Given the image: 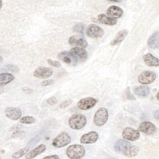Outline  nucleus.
<instances>
[{
    "instance_id": "f257e3e1",
    "label": "nucleus",
    "mask_w": 159,
    "mask_h": 159,
    "mask_svg": "<svg viewBox=\"0 0 159 159\" xmlns=\"http://www.w3.org/2000/svg\"><path fill=\"white\" fill-rule=\"evenodd\" d=\"M115 150L127 157H133L139 152V148L125 140H119L114 145Z\"/></svg>"
},
{
    "instance_id": "f03ea898",
    "label": "nucleus",
    "mask_w": 159,
    "mask_h": 159,
    "mask_svg": "<svg viewBox=\"0 0 159 159\" xmlns=\"http://www.w3.org/2000/svg\"><path fill=\"white\" fill-rule=\"evenodd\" d=\"M85 152L84 147L80 144L71 145L66 150V154L70 159H81Z\"/></svg>"
},
{
    "instance_id": "7ed1b4c3",
    "label": "nucleus",
    "mask_w": 159,
    "mask_h": 159,
    "mask_svg": "<svg viewBox=\"0 0 159 159\" xmlns=\"http://www.w3.org/2000/svg\"><path fill=\"white\" fill-rule=\"evenodd\" d=\"M87 123L86 117L80 114L72 115L68 120L70 127L73 130H80L83 128Z\"/></svg>"
},
{
    "instance_id": "20e7f679",
    "label": "nucleus",
    "mask_w": 159,
    "mask_h": 159,
    "mask_svg": "<svg viewBox=\"0 0 159 159\" xmlns=\"http://www.w3.org/2000/svg\"><path fill=\"white\" fill-rule=\"evenodd\" d=\"M71 140V137L67 132H61L53 139L52 144L56 148H62L69 144Z\"/></svg>"
},
{
    "instance_id": "39448f33",
    "label": "nucleus",
    "mask_w": 159,
    "mask_h": 159,
    "mask_svg": "<svg viewBox=\"0 0 159 159\" xmlns=\"http://www.w3.org/2000/svg\"><path fill=\"white\" fill-rule=\"evenodd\" d=\"M108 117L107 110L104 107H100L96 111L94 115L93 122L98 127L102 126L106 123Z\"/></svg>"
},
{
    "instance_id": "423d86ee",
    "label": "nucleus",
    "mask_w": 159,
    "mask_h": 159,
    "mask_svg": "<svg viewBox=\"0 0 159 159\" xmlns=\"http://www.w3.org/2000/svg\"><path fill=\"white\" fill-rule=\"evenodd\" d=\"M86 35L91 38H100L104 34V30L96 24H90L86 29Z\"/></svg>"
},
{
    "instance_id": "0eeeda50",
    "label": "nucleus",
    "mask_w": 159,
    "mask_h": 159,
    "mask_svg": "<svg viewBox=\"0 0 159 159\" xmlns=\"http://www.w3.org/2000/svg\"><path fill=\"white\" fill-rule=\"evenodd\" d=\"M156 74L152 71H145L141 73L138 77V81L142 84H148L153 83L156 79Z\"/></svg>"
},
{
    "instance_id": "6e6552de",
    "label": "nucleus",
    "mask_w": 159,
    "mask_h": 159,
    "mask_svg": "<svg viewBox=\"0 0 159 159\" xmlns=\"http://www.w3.org/2000/svg\"><path fill=\"white\" fill-rule=\"evenodd\" d=\"M97 102V100L93 98H82L78 102L77 106L81 110H88L93 107L96 104Z\"/></svg>"
},
{
    "instance_id": "1a4fd4ad",
    "label": "nucleus",
    "mask_w": 159,
    "mask_h": 159,
    "mask_svg": "<svg viewBox=\"0 0 159 159\" xmlns=\"http://www.w3.org/2000/svg\"><path fill=\"white\" fill-rule=\"evenodd\" d=\"M140 137L139 131L135 130L132 127H125L122 132V137L130 141H135Z\"/></svg>"
},
{
    "instance_id": "9d476101",
    "label": "nucleus",
    "mask_w": 159,
    "mask_h": 159,
    "mask_svg": "<svg viewBox=\"0 0 159 159\" xmlns=\"http://www.w3.org/2000/svg\"><path fill=\"white\" fill-rule=\"evenodd\" d=\"M53 74V70L51 68L45 66H39L34 71V76L38 78L45 79L51 76Z\"/></svg>"
},
{
    "instance_id": "9b49d317",
    "label": "nucleus",
    "mask_w": 159,
    "mask_h": 159,
    "mask_svg": "<svg viewBox=\"0 0 159 159\" xmlns=\"http://www.w3.org/2000/svg\"><path fill=\"white\" fill-rule=\"evenodd\" d=\"M5 116L9 119L16 120L20 119L22 116L21 110L18 107H8L4 110Z\"/></svg>"
},
{
    "instance_id": "f8f14e48",
    "label": "nucleus",
    "mask_w": 159,
    "mask_h": 159,
    "mask_svg": "<svg viewBox=\"0 0 159 159\" xmlns=\"http://www.w3.org/2000/svg\"><path fill=\"white\" fill-rule=\"evenodd\" d=\"M99 138L98 134L95 131H91L83 134L80 139V143L83 144H91L95 143Z\"/></svg>"
},
{
    "instance_id": "ddd939ff",
    "label": "nucleus",
    "mask_w": 159,
    "mask_h": 159,
    "mask_svg": "<svg viewBox=\"0 0 159 159\" xmlns=\"http://www.w3.org/2000/svg\"><path fill=\"white\" fill-rule=\"evenodd\" d=\"M68 42L71 45H75L81 48H86L88 45V43L83 36L81 35H74L70 37Z\"/></svg>"
},
{
    "instance_id": "4468645a",
    "label": "nucleus",
    "mask_w": 159,
    "mask_h": 159,
    "mask_svg": "<svg viewBox=\"0 0 159 159\" xmlns=\"http://www.w3.org/2000/svg\"><path fill=\"white\" fill-rule=\"evenodd\" d=\"M58 57L62 60L64 63L67 64H70L71 62L73 63H76L78 61L77 57L70 51H63L58 54Z\"/></svg>"
},
{
    "instance_id": "2eb2a0df",
    "label": "nucleus",
    "mask_w": 159,
    "mask_h": 159,
    "mask_svg": "<svg viewBox=\"0 0 159 159\" xmlns=\"http://www.w3.org/2000/svg\"><path fill=\"white\" fill-rule=\"evenodd\" d=\"M138 129L147 135L153 134L157 131V127L155 125L149 121H144L142 122L139 125Z\"/></svg>"
},
{
    "instance_id": "dca6fc26",
    "label": "nucleus",
    "mask_w": 159,
    "mask_h": 159,
    "mask_svg": "<svg viewBox=\"0 0 159 159\" xmlns=\"http://www.w3.org/2000/svg\"><path fill=\"white\" fill-rule=\"evenodd\" d=\"M46 150V145L44 144H40L37 147L34 148L30 152H29L25 155V159H33L37 155L42 153Z\"/></svg>"
},
{
    "instance_id": "f3484780",
    "label": "nucleus",
    "mask_w": 159,
    "mask_h": 159,
    "mask_svg": "<svg viewBox=\"0 0 159 159\" xmlns=\"http://www.w3.org/2000/svg\"><path fill=\"white\" fill-rule=\"evenodd\" d=\"M107 14L108 16L114 18L119 19L123 15L122 9L117 6H111L107 9Z\"/></svg>"
},
{
    "instance_id": "a211bd4d",
    "label": "nucleus",
    "mask_w": 159,
    "mask_h": 159,
    "mask_svg": "<svg viewBox=\"0 0 159 159\" xmlns=\"http://www.w3.org/2000/svg\"><path fill=\"white\" fill-rule=\"evenodd\" d=\"M143 59L144 62L149 66H159V60L150 53L145 54L143 56Z\"/></svg>"
},
{
    "instance_id": "6ab92c4d",
    "label": "nucleus",
    "mask_w": 159,
    "mask_h": 159,
    "mask_svg": "<svg viewBox=\"0 0 159 159\" xmlns=\"http://www.w3.org/2000/svg\"><path fill=\"white\" fill-rule=\"evenodd\" d=\"M70 52H71L74 55H75L77 57H78L81 61H85L87 59L88 53L86 50L83 48L75 47L72 48L70 50Z\"/></svg>"
},
{
    "instance_id": "aec40b11",
    "label": "nucleus",
    "mask_w": 159,
    "mask_h": 159,
    "mask_svg": "<svg viewBox=\"0 0 159 159\" xmlns=\"http://www.w3.org/2000/svg\"><path fill=\"white\" fill-rule=\"evenodd\" d=\"M159 34L158 32H154L148 39V45L151 48H157L159 47Z\"/></svg>"
},
{
    "instance_id": "412c9836",
    "label": "nucleus",
    "mask_w": 159,
    "mask_h": 159,
    "mask_svg": "<svg viewBox=\"0 0 159 159\" xmlns=\"http://www.w3.org/2000/svg\"><path fill=\"white\" fill-rule=\"evenodd\" d=\"M127 34H128V30L126 29H124V30L119 31L117 34L116 37L111 40V45H116L118 43H120L121 42H122L125 39Z\"/></svg>"
},
{
    "instance_id": "4be33fe9",
    "label": "nucleus",
    "mask_w": 159,
    "mask_h": 159,
    "mask_svg": "<svg viewBox=\"0 0 159 159\" xmlns=\"http://www.w3.org/2000/svg\"><path fill=\"white\" fill-rule=\"evenodd\" d=\"M14 80V76L9 73H0V86H3Z\"/></svg>"
},
{
    "instance_id": "5701e85b",
    "label": "nucleus",
    "mask_w": 159,
    "mask_h": 159,
    "mask_svg": "<svg viewBox=\"0 0 159 159\" xmlns=\"http://www.w3.org/2000/svg\"><path fill=\"white\" fill-rule=\"evenodd\" d=\"M98 20L101 23L109 25H114L117 23V20L116 19L112 18L104 14H101L98 16Z\"/></svg>"
},
{
    "instance_id": "b1692460",
    "label": "nucleus",
    "mask_w": 159,
    "mask_h": 159,
    "mask_svg": "<svg viewBox=\"0 0 159 159\" xmlns=\"http://www.w3.org/2000/svg\"><path fill=\"white\" fill-rule=\"evenodd\" d=\"M134 93L141 97H146L150 93V88L146 86H140L134 88Z\"/></svg>"
},
{
    "instance_id": "393cba45",
    "label": "nucleus",
    "mask_w": 159,
    "mask_h": 159,
    "mask_svg": "<svg viewBox=\"0 0 159 159\" xmlns=\"http://www.w3.org/2000/svg\"><path fill=\"white\" fill-rule=\"evenodd\" d=\"M29 150V147H27V146L25 147L22 148L18 150L16 152H14L12 155L11 157L13 159H19V158L22 157L23 156L25 155L28 153Z\"/></svg>"
},
{
    "instance_id": "a878e982",
    "label": "nucleus",
    "mask_w": 159,
    "mask_h": 159,
    "mask_svg": "<svg viewBox=\"0 0 159 159\" xmlns=\"http://www.w3.org/2000/svg\"><path fill=\"white\" fill-rule=\"evenodd\" d=\"M35 120V118L32 116H24L19 119V122L22 124H34Z\"/></svg>"
},
{
    "instance_id": "bb28decb",
    "label": "nucleus",
    "mask_w": 159,
    "mask_h": 159,
    "mask_svg": "<svg viewBox=\"0 0 159 159\" xmlns=\"http://www.w3.org/2000/svg\"><path fill=\"white\" fill-rule=\"evenodd\" d=\"M25 132L24 130L14 131L11 134V137L14 139H21L25 137Z\"/></svg>"
},
{
    "instance_id": "cd10ccee",
    "label": "nucleus",
    "mask_w": 159,
    "mask_h": 159,
    "mask_svg": "<svg viewBox=\"0 0 159 159\" xmlns=\"http://www.w3.org/2000/svg\"><path fill=\"white\" fill-rule=\"evenodd\" d=\"M73 30L75 32H78L80 34H83V30H84V25L83 24L79 23L76 24L73 28Z\"/></svg>"
},
{
    "instance_id": "c85d7f7f",
    "label": "nucleus",
    "mask_w": 159,
    "mask_h": 159,
    "mask_svg": "<svg viewBox=\"0 0 159 159\" xmlns=\"http://www.w3.org/2000/svg\"><path fill=\"white\" fill-rule=\"evenodd\" d=\"M42 135H43V133H42V132L39 133L36 136H35L33 139H32L29 141V144L30 145H35L37 142H38L40 140V139H41V137H42Z\"/></svg>"
},
{
    "instance_id": "c756f323",
    "label": "nucleus",
    "mask_w": 159,
    "mask_h": 159,
    "mask_svg": "<svg viewBox=\"0 0 159 159\" xmlns=\"http://www.w3.org/2000/svg\"><path fill=\"white\" fill-rule=\"evenodd\" d=\"M72 103V100L70 99H66L63 101H62L60 104H59V107L60 109H65L67 107H68L69 106H70Z\"/></svg>"
},
{
    "instance_id": "7c9ffc66",
    "label": "nucleus",
    "mask_w": 159,
    "mask_h": 159,
    "mask_svg": "<svg viewBox=\"0 0 159 159\" xmlns=\"http://www.w3.org/2000/svg\"><path fill=\"white\" fill-rule=\"evenodd\" d=\"M3 70H8V71H12V72H15V73H17L19 71V68L18 66H16V65H6L4 68Z\"/></svg>"
},
{
    "instance_id": "2f4dec72",
    "label": "nucleus",
    "mask_w": 159,
    "mask_h": 159,
    "mask_svg": "<svg viewBox=\"0 0 159 159\" xmlns=\"http://www.w3.org/2000/svg\"><path fill=\"white\" fill-rule=\"evenodd\" d=\"M47 62L50 66H54V67H56V68H59V67L61 66V63L58 61H57V60H53L52 59H48Z\"/></svg>"
},
{
    "instance_id": "473e14b6",
    "label": "nucleus",
    "mask_w": 159,
    "mask_h": 159,
    "mask_svg": "<svg viewBox=\"0 0 159 159\" xmlns=\"http://www.w3.org/2000/svg\"><path fill=\"white\" fill-rule=\"evenodd\" d=\"M47 103L50 106H53L57 103V99L55 97L52 96L47 99Z\"/></svg>"
},
{
    "instance_id": "72a5a7b5",
    "label": "nucleus",
    "mask_w": 159,
    "mask_h": 159,
    "mask_svg": "<svg viewBox=\"0 0 159 159\" xmlns=\"http://www.w3.org/2000/svg\"><path fill=\"white\" fill-rule=\"evenodd\" d=\"M54 81L53 80H43L40 83V85L42 86H47L49 85H51L53 83Z\"/></svg>"
},
{
    "instance_id": "f704fd0d",
    "label": "nucleus",
    "mask_w": 159,
    "mask_h": 159,
    "mask_svg": "<svg viewBox=\"0 0 159 159\" xmlns=\"http://www.w3.org/2000/svg\"><path fill=\"white\" fill-rule=\"evenodd\" d=\"M22 129V125L20 124H16L11 127L9 129V130L11 131H17V130H20V129Z\"/></svg>"
},
{
    "instance_id": "c9c22d12",
    "label": "nucleus",
    "mask_w": 159,
    "mask_h": 159,
    "mask_svg": "<svg viewBox=\"0 0 159 159\" xmlns=\"http://www.w3.org/2000/svg\"><path fill=\"white\" fill-rule=\"evenodd\" d=\"M22 91L26 93V94H32L33 93V89H31L29 87H27V86H24L22 88Z\"/></svg>"
},
{
    "instance_id": "e433bc0d",
    "label": "nucleus",
    "mask_w": 159,
    "mask_h": 159,
    "mask_svg": "<svg viewBox=\"0 0 159 159\" xmlns=\"http://www.w3.org/2000/svg\"><path fill=\"white\" fill-rule=\"evenodd\" d=\"M42 159H60V158L57 155H52L45 157Z\"/></svg>"
},
{
    "instance_id": "4c0bfd02",
    "label": "nucleus",
    "mask_w": 159,
    "mask_h": 159,
    "mask_svg": "<svg viewBox=\"0 0 159 159\" xmlns=\"http://www.w3.org/2000/svg\"><path fill=\"white\" fill-rule=\"evenodd\" d=\"M154 117L155 118V119H157V120H159V109L156 111L155 114H154Z\"/></svg>"
},
{
    "instance_id": "58836bf2",
    "label": "nucleus",
    "mask_w": 159,
    "mask_h": 159,
    "mask_svg": "<svg viewBox=\"0 0 159 159\" xmlns=\"http://www.w3.org/2000/svg\"><path fill=\"white\" fill-rule=\"evenodd\" d=\"M110 1H112V2H120L122 1V0H108Z\"/></svg>"
},
{
    "instance_id": "ea45409f",
    "label": "nucleus",
    "mask_w": 159,
    "mask_h": 159,
    "mask_svg": "<svg viewBox=\"0 0 159 159\" xmlns=\"http://www.w3.org/2000/svg\"><path fill=\"white\" fill-rule=\"evenodd\" d=\"M156 97H157V99L158 100H159V91H158V93H157V94Z\"/></svg>"
},
{
    "instance_id": "a19ab883",
    "label": "nucleus",
    "mask_w": 159,
    "mask_h": 159,
    "mask_svg": "<svg viewBox=\"0 0 159 159\" xmlns=\"http://www.w3.org/2000/svg\"><path fill=\"white\" fill-rule=\"evenodd\" d=\"M3 91H4L3 89H2L1 87H0V94H2V93H3Z\"/></svg>"
},
{
    "instance_id": "79ce46f5",
    "label": "nucleus",
    "mask_w": 159,
    "mask_h": 159,
    "mask_svg": "<svg viewBox=\"0 0 159 159\" xmlns=\"http://www.w3.org/2000/svg\"><path fill=\"white\" fill-rule=\"evenodd\" d=\"M2 1L0 0V9H1V7H2Z\"/></svg>"
},
{
    "instance_id": "37998d69",
    "label": "nucleus",
    "mask_w": 159,
    "mask_h": 159,
    "mask_svg": "<svg viewBox=\"0 0 159 159\" xmlns=\"http://www.w3.org/2000/svg\"><path fill=\"white\" fill-rule=\"evenodd\" d=\"M2 60H3V59H2V57L1 56H0V63L2 62Z\"/></svg>"
},
{
    "instance_id": "c03bdc74",
    "label": "nucleus",
    "mask_w": 159,
    "mask_h": 159,
    "mask_svg": "<svg viewBox=\"0 0 159 159\" xmlns=\"http://www.w3.org/2000/svg\"><path fill=\"white\" fill-rule=\"evenodd\" d=\"M2 158V157H1V155L0 154V159H1Z\"/></svg>"
}]
</instances>
